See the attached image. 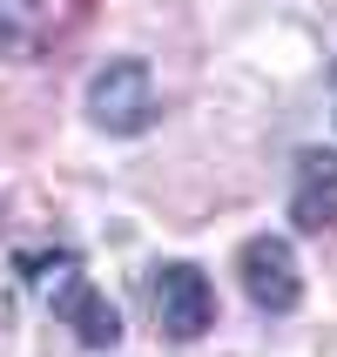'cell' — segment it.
<instances>
[{
  "label": "cell",
  "mask_w": 337,
  "mask_h": 357,
  "mask_svg": "<svg viewBox=\"0 0 337 357\" xmlns=\"http://www.w3.org/2000/svg\"><path fill=\"white\" fill-rule=\"evenodd\" d=\"M237 277H243V297L257 303L263 317H290L304 303V270H297L290 236H250L237 250Z\"/></svg>",
  "instance_id": "2"
},
{
  "label": "cell",
  "mask_w": 337,
  "mask_h": 357,
  "mask_svg": "<svg viewBox=\"0 0 337 357\" xmlns=\"http://www.w3.org/2000/svg\"><path fill=\"white\" fill-rule=\"evenodd\" d=\"M156 115H162V95H156L149 61L121 54V61H108V68L88 81V121H95L101 135H149Z\"/></svg>",
  "instance_id": "1"
},
{
  "label": "cell",
  "mask_w": 337,
  "mask_h": 357,
  "mask_svg": "<svg viewBox=\"0 0 337 357\" xmlns=\"http://www.w3.org/2000/svg\"><path fill=\"white\" fill-rule=\"evenodd\" d=\"M290 222L304 236H324L337 222V149H304L290 182Z\"/></svg>",
  "instance_id": "4"
},
{
  "label": "cell",
  "mask_w": 337,
  "mask_h": 357,
  "mask_svg": "<svg viewBox=\"0 0 337 357\" xmlns=\"http://www.w3.org/2000/svg\"><path fill=\"white\" fill-rule=\"evenodd\" d=\"M149 303H156L162 337H176V344H196L216 324V290H209V277L196 263H162L156 283H149Z\"/></svg>",
  "instance_id": "3"
},
{
  "label": "cell",
  "mask_w": 337,
  "mask_h": 357,
  "mask_svg": "<svg viewBox=\"0 0 337 357\" xmlns=\"http://www.w3.org/2000/svg\"><path fill=\"white\" fill-rule=\"evenodd\" d=\"M61 324L75 331L88 351H108V344L121 337V317H115V303L101 297L88 277H68V290H61Z\"/></svg>",
  "instance_id": "6"
},
{
  "label": "cell",
  "mask_w": 337,
  "mask_h": 357,
  "mask_svg": "<svg viewBox=\"0 0 337 357\" xmlns=\"http://www.w3.org/2000/svg\"><path fill=\"white\" fill-rule=\"evenodd\" d=\"M61 7L68 0H0V54H14V61L40 54L61 27Z\"/></svg>",
  "instance_id": "5"
}]
</instances>
